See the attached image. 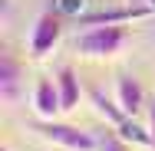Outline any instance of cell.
<instances>
[{"instance_id":"3957f363","label":"cell","mask_w":155,"mask_h":151,"mask_svg":"<svg viewBox=\"0 0 155 151\" xmlns=\"http://www.w3.org/2000/svg\"><path fill=\"white\" fill-rule=\"evenodd\" d=\"M60 39H63V20L53 10L40 13L33 20V30H30V56L33 59H46L60 46Z\"/></svg>"},{"instance_id":"9c48e42d","label":"cell","mask_w":155,"mask_h":151,"mask_svg":"<svg viewBox=\"0 0 155 151\" xmlns=\"http://www.w3.org/2000/svg\"><path fill=\"white\" fill-rule=\"evenodd\" d=\"M145 128L155 135V95L149 99V105H145Z\"/></svg>"},{"instance_id":"5b68a950","label":"cell","mask_w":155,"mask_h":151,"mask_svg":"<svg viewBox=\"0 0 155 151\" xmlns=\"http://www.w3.org/2000/svg\"><path fill=\"white\" fill-rule=\"evenodd\" d=\"M116 102L122 105L129 115H135V118L145 112L149 95H145V89H142L139 76H132V72H119V76H116Z\"/></svg>"},{"instance_id":"ba28073f","label":"cell","mask_w":155,"mask_h":151,"mask_svg":"<svg viewBox=\"0 0 155 151\" xmlns=\"http://www.w3.org/2000/svg\"><path fill=\"white\" fill-rule=\"evenodd\" d=\"M99 151H132V141H125L119 131H106V138L99 141Z\"/></svg>"},{"instance_id":"52a82bcc","label":"cell","mask_w":155,"mask_h":151,"mask_svg":"<svg viewBox=\"0 0 155 151\" xmlns=\"http://www.w3.org/2000/svg\"><path fill=\"white\" fill-rule=\"evenodd\" d=\"M56 86H60L63 112H73V109H79V95H83V86H79V76L73 72V66H63L60 72H56Z\"/></svg>"},{"instance_id":"7a4b0ae2","label":"cell","mask_w":155,"mask_h":151,"mask_svg":"<svg viewBox=\"0 0 155 151\" xmlns=\"http://www.w3.org/2000/svg\"><path fill=\"white\" fill-rule=\"evenodd\" d=\"M33 131L40 135V138H46L53 148H66V151H96V138L89 131H83V128H76V125H66V121H56V118H36L33 125Z\"/></svg>"},{"instance_id":"7c38bea8","label":"cell","mask_w":155,"mask_h":151,"mask_svg":"<svg viewBox=\"0 0 155 151\" xmlns=\"http://www.w3.org/2000/svg\"><path fill=\"white\" fill-rule=\"evenodd\" d=\"M53 151H66V148H53Z\"/></svg>"},{"instance_id":"277c9868","label":"cell","mask_w":155,"mask_h":151,"mask_svg":"<svg viewBox=\"0 0 155 151\" xmlns=\"http://www.w3.org/2000/svg\"><path fill=\"white\" fill-rule=\"evenodd\" d=\"M23 59L10 49V46H3L0 49V99L7 102V105H13L17 99H20V86H23Z\"/></svg>"},{"instance_id":"8992f818","label":"cell","mask_w":155,"mask_h":151,"mask_svg":"<svg viewBox=\"0 0 155 151\" xmlns=\"http://www.w3.org/2000/svg\"><path fill=\"white\" fill-rule=\"evenodd\" d=\"M63 112V102H60V86L56 79H40L36 89H33V115L36 118H56Z\"/></svg>"},{"instance_id":"6da1fadb","label":"cell","mask_w":155,"mask_h":151,"mask_svg":"<svg viewBox=\"0 0 155 151\" xmlns=\"http://www.w3.org/2000/svg\"><path fill=\"white\" fill-rule=\"evenodd\" d=\"M129 43L125 23H96L76 39V53L83 59H116Z\"/></svg>"},{"instance_id":"30bf717a","label":"cell","mask_w":155,"mask_h":151,"mask_svg":"<svg viewBox=\"0 0 155 151\" xmlns=\"http://www.w3.org/2000/svg\"><path fill=\"white\" fill-rule=\"evenodd\" d=\"M125 3H132V7H142V3H145V0H125Z\"/></svg>"},{"instance_id":"8fae6325","label":"cell","mask_w":155,"mask_h":151,"mask_svg":"<svg viewBox=\"0 0 155 151\" xmlns=\"http://www.w3.org/2000/svg\"><path fill=\"white\" fill-rule=\"evenodd\" d=\"M149 7H155V0H149Z\"/></svg>"}]
</instances>
